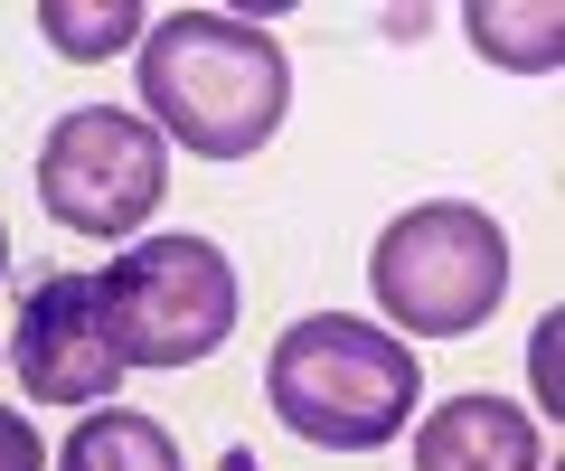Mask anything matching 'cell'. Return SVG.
Returning <instances> with one entry per match:
<instances>
[{
    "instance_id": "cell-1",
    "label": "cell",
    "mask_w": 565,
    "mask_h": 471,
    "mask_svg": "<svg viewBox=\"0 0 565 471\" xmlns=\"http://www.w3.org/2000/svg\"><path fill=\"white\" fill-rule=\"evenodd\" d=\"M141 124L199 161H255L292 114V57L245 10H170L141 29Z\"/></svg>"
},
{
    "instance_id": "cell-2",
    "label": "cell",
    "mask_w": 565,
    "mask_h": 471,
    "mask_svg": "<svg viewBox=\"0 0 565 471\" xmlns=\"http://www.w3.org/2000/svg\"><path fill=\"white\" fill-rule=\"evenodd\" d=\"M264 396H274L282 433L321 452H386L424 415V368L396 330L359 321V311H311L274 340Z\"/></svg>"
},
{
    "instance_id": "cell-3",
    "label": "cell",
    "mask_w": 565,
    "mask_h": 471,
    "mask_svg": "<svg viewBox=\"0 0 565 471\" xmlns=\"http://www.w3.org/2000/svg\"><path fill=\"white\" fill-rule=\"evenodd\" d=\"M509 226L471 199H424L405 217H386V236L367 246V292L377 311L415 340H471L490 330V311L509 302Z\"/></svg>"
},
{
    "instance_id": "cell-4",
    "label": "cell",
    "mask_w": 565,
    "mask_h": 471,
    "mask_svg": "<svg viewBox=\"0 0 565 471\" xmlns=\"http://www.w3.org/2000/svg\"><path fill=\"white\" fill-rule=\"evenodd\" d=\"M236 265L207 236H132V255L95 274V311L122 368H199L236 330Z\"/></svg>"
},
{
    "instance_id": "cell-5",
    "label": "cell",
    "mask_w": 565,
    "mask_h": 471,
    "mask_svg": "<svg viewBox=\"0 0 565 471\" xmlns=\"http://www.w3.org/2000/svg\"><path fill=\"white\" fill-rule=\"evenodd\" d=\"M170 199V142L132 104H76L39 142V207L66 236H141Z\"/></svg>"
},
{
    "instance_id": "cell-6",
    "label": "cell",
    "mask_w": 565,
    "mask_h": 471,
    "mask_svg": "<svg viewBox=\"0 0 565 471\" xmlns=\"http://www.w3.org/2000/svg\"><path fill=\"white\" fill-rule=\"evenodd\" d=\"M10 368H20L29 406H104L122 387V358H114L104 311H95V274H47V283L20 292Z\"/></svg>"
},
{
    "instance_id": "cell-7",
    "label": "cell",
    "mask_w": 565,
    "mask_h": 471,
    "mask_svg": "<svg viewBox=\"0 0 565 471\" xmlns=\"http://www.w3.org/2000/svg\"><path fill=\"white\" fill-rule=\"evenodd\" d=\"M405 433H415V471H546V425L490 387L444 396Z\"/></svg>"
},
{
    "instance_id": "cell-8",
    "label": "cell",
    "mask_w": 565,
    "mask_h": 471,
    "mask_svg": "<svg viewBox=\"0 0 565 471\" xmlns=\"http://www.w3.org/2000/svg\"><path fill=\"white\" fill-rule=\"evenodd\" d=\"M57 471H189L161 415L141 406H85L57 443Z\"/></svg>"
},
{
    "instance_id": "cell-9",
    "label": "cell",
    "mask_w": 565,
    "mask_h": 471,
    "mask_svg": "<svg viewBox=\"0 0 565 471\" xmlns=\"http://www.w3.org/2000/svg\"><path fill=\"white\" fill-rule=\"evenodd\" d=\"M141 10L132 0H39V39L57 47V57L95 66V57H122V47H141Z\"/></svg>"
},
{
    "instance_id": "cell-10",
    "label": "cell",
    "mask_w": 565,
    "mask_h": 471,
    "mask_svg": "<svg viewBox=\"0 0 565 471\" xmlns=\"http://www.w3.org/2000/svg\"><path fill=\"white\" fill-rule=\"evenodd\" d=\"M462 29H471V47H481V57L490 66H519V76H546V66H556V10H546V0H537V10H500V0H471V10H462Z\"/></svg>"
},
{
    "instance_id": "cell-11",
    "label": "cell",
    "mask_w": 565,
    "mask_h": 471,
    "mask_svg": "<svg viewBox=\"0 0 565 471\" xmlns=\"http://www.w3.org/2000/svg\"><path fill=\"white\" fill-rule=\"evenodd\" d=\"M0 471H47V443L20 406H0Z\"/></svg>"
},
{
    "instance_id": "cell-12",
    "label": "cell",
    "mask_w": 565,
    "mask_h": 471,
    "mask_svg": "<svg viewBox=\"0 0 565 471\" xmlns=\"http://www.w3.org/2000/svg\"><path fill=\"white\" fill-rule=\"evenodd\" d=\"M0 274H10V226H0Z\"/></svg>"
}]
</instances>
